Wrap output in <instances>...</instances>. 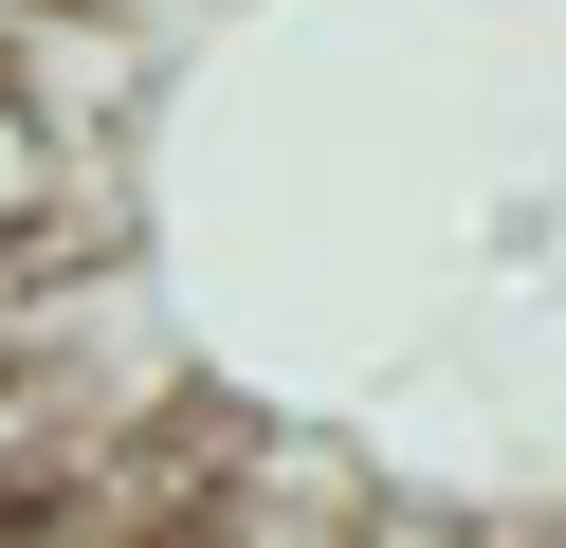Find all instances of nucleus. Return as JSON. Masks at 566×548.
Listing matches in <instances>:
<instances>
[{
    "mask_svg": "<svg viewBox=\"0 0 566 548\" xmlns=\"http://www.w3.org/2000/svg\"><path fill=\"white\" fill-rule=\"evenodd\" d=\"M55 219V128L19 110V73H0V275H19V238Z\"/></svg>",
    "mask_w": 566,
    "mask_h": 548,
    "instance_id": "nucleus-1",
    "label": "nucleus"
}]
</instances>
